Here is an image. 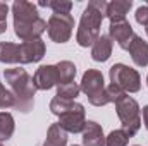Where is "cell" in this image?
Segmentation results:
<instances>
[{
	"instance_id": "1",
	"label": "cell",
	"mask_w": 148,
	"mask_h": 146,
	"mask_svg": "<svg viewBox=\"0 0 148 146\" xmlns=\"http://www.w3.org/2000/svg\"><path fill=\"white\" fill-rule=\"evenodd\" d=\"M14 33L21 41H35L47 31V21L40 17L38 7L26 0H16L12 3Z\"/></svg>"
},
{
	"instance_id": "2",
	"label": "cell",
	"mask_w": 148,
	"mask_h": 146,
	"mask_svg": "<svg viewBox=\"0 0 148 146\" xmlns=\"http://www.w3.org/2000/svg\"><path fill=\"white\" fill-rule=\"evenodd\" d=\"M105 14H107L105 0H90L88 2V7L81 14L77 33H76V41L79 46H83V48L93 46V43L100 36V26H102Z\"/></svg>"
},
{
	"instance_id": "3",
	"label": "cell",
	"mask_w": 148,
	"mask_h": 146,
	"mask_svg": "<svg viewBox=\"0 0 148 146\" xmlns=\"http://www.w3.org/2000/svg\"><path fill=\"white\" fill-rule=\"evenodd\" d=\"M5 83H9L10 91L16 98V107L19 112L28 113L29 110L35 107V93L36 88L33 84V77L26 72L23 67H14V69H7L3 72Z\"/></svg>"
},
{
	"instance_id": "4",
	"label": "cell",
	"mask_w": 148,
	"mask_h": 146,
	"mask_svg": "<svg viewBox=\"0 0 148 146\" xmlns=\"http://www.w3.org/2000/svg\"><path fill=\"white\" fill-rule=\"evenodd\" d=\"M114 105L117 110V117L122 124V131L127 134V138H133L141 127V108L138 102L126 95Z\"/></svg>"
},
{
	"instance_id": "5",
	"label": "cell",
	"mask_w": 148,
	"mask_h": 146,
	"mask_svg": "<svg viewBox=\"0 0 148 146\" xmlns=\"http://www.w3.org/2000/svg\"><path fill=\"white\" fill-rule=\"evenodd\" d=\"M81 91L88 96V102L95 107H103L109 103L107 86L103 74L97 69H88L81 79Z\"/></svg>"
},
{
	"instance_id": "6",
	"label": "cell",
	"mask_w": 148,
	"mask_h": 146,
	"mask_svg": "<svg viewBox=\"0 0 148 146\" xmlns=\"http://www.w3.org/2000/svg\"><path fill=\"white\" fill-rule=\"evenodd\" d=\"M110 84L121 88L124 93H138L141 89L140 72L126 64H114L109 71Z\"/></svg>"
},
{
	"instance_id": "7",
	"label": "cell",
	"mask_w": 148,
	"mask_h": 146,
	"mask_svg": "<svg viewBox=\"0 0 148 146\" xmlns=\"http://www.w3.org/2000/svg\"><path fill=\"white\" fill-rule=\"evenodd\" d=\"M74 17L71 14H52L47 23V33L52 41L66 43L73 36Z\"/></svg>"
},
{
	"instance_id": "8",
	"label": "cell",
	"mask_w": 148,
	"mask_h": 146,
	"mask_svg": "<svg viewBox=\"0 0 148 146\" xmlns=\"http://www.w3.org/2000/svg\"><path fill=\"white\" fill-rule=\"evenodd\" d=\"M84 124H86V117H84V107L81 103H74L73 108H69L59 117V126L66 132H74V134L83 132Z\"/></svg>"
},
{
	"instance_id": "9",
	"label": "cell",
	"mask_w": 148,
	"mask_h": 146,
	"mask_svg": "<svg viewBox=\"0 0 148 146\" xmlns=\"http://www.w3.org/2000/svg\"><path fill=\"white\" fill-rule=\"evenodd\" d=\"M33 84L36 89H41V91H47V89L59 86L60 79H59L57 65H40L33 76Z\"/></svg>"
},
{
	"instance_id": "10",
	"label": "cell",
	"mask_w": 148,
	"mask_h": 146,
	"mask_svg": "<svg viewBox=\"0 0 148 146\" xmlns=\"http://www.w3.org/2000/svg\"><path fill=\"white\" fill-rule=\"evenodd\" d=\"M47 46L45 41L35 40V41H23L19 45V64H33L40 62L45 57Z\"/></svg>"
},
{
	"instance_id": "11",
	"label": "cell",
	"mask_w": 148,
	"mask_h": 146,
	"mask_svg": "<svg viewBox=\"0 0 148 146\" xmlns=\"http://www.w3.org/2000/svg\"><path fill=\"white\" fill-rule=\"evenodd\" d=\"M109 36H110V40L117 41V45L122 50H127L129 45H131V40L134 36V31H133L131 24L126 19H122V21L110 23V26H109Z\"/></svg>"
},
{
	"instance_id": "12",
	"label": "cell",
	"mask_w": 148,
	"mask_h": 146,
	"mask_svg": "<svg viewBox=\"0 0 148 146\" xmlns=\"http://www.w3.org/2000/svg\"><path fill=\"white\" fill-rule=\"evenodd\" d=\"M83 146H105L103 129L95 120H86L83 129Z\"/></svg>"
},
{
	"instance_id": "13",
	"label": "cell",
	"mask_w": 148,
	"mask_h": 146,
	"mask_svg": "<svg viewBox=\"0 0 148 146\" xmlns=\"http://www.w3.org/2000/svg\"><path fill=\"white\" fill-rule=\"evenodd\" d=\"M127 52L138 67H147L148 65V43L141 36H138V35L133 36Z\"/></svg>"
},
{
	"instance_id": "14",
	"label": "cell",
	"mask_w": 148,
	"mask_h": 146,
	"mask_svg": "<svg viewBox=\"0 0 148 146\" xmlns=\"http://www.w3.org/2000/svg\"><path fill=\"white\" fill-rule=\"evenodd\" d=\"M112 55V40L107 35H100L91 46V59L95 62H107Z\"/></svg>"
},
{
	"instance_id": "15",
	"label": "cell",
	"mask_w": 148,
	"mask_h": 146,
	"mask_svg": "<svg viewBox=\"0 0 148 146\" xmlns=\"http://www.w3.org/2000/svg\"><path fill=\"white\" fill-rule=\"evenodd\" d=\"M131 7H133L131 0H112V2L107 3V14H105V17H109L110 23L122 21V19H126V14L131 10Z\"/></svg>"
},
{
	"instance_id": "16",
	"label": "cell",
	"mask_w": 148,
	"mask_h": 146,
	"mask_svg": "<svg viewBox=\"0 0 148 146\" xmlns=\"http://www.w3.org/2000/svg\"><path fill=\"white\" fill-rule=\"evenodd\" d=\"M43 146H67V132L59 126V122L48 127Z\"/></svg>"
},
{
	"instance_id": "17",
	"label": "cell",
	"mask_w": 148,
	"mask_h": 146,
	"mask_svg": "<svg viewBox=\"0 0 148 146\" xmlns=\"http://www.w3.org/2000/svg\"><path fill=\"white\" fill-rule=\"evenodd\" d=\"M0 62L2 64H19V45L10 41L0 43Z\"/></svg>"
},
{
	"instance_id": "18",
	"label": "cell",
	"mask_w": 148,
	"mask_h": 146,
	"mask_svg": "<svg viewBox=\"0 0 148 146\" xmlns=\"http://www.w3.org/2000/svg\"><path fill=\"white\" fill-rule=\"evenodd\" d=\"M14 129H16L14 117L9 112H0V143L10 139L14 134Z\"/></svg>"
},
{
	"instance_id": "19",
	"label": "cell",
	"mask_w": 148,
	"mask_h": 146,
	"mask_svg": "<svg viewBox=\"0 0 148 146\" xmlns=\"http://www.w3.org/2000/svg\"><path fill=\"white\" fill-rule=\"evenodd\" d=\"M57 71H59V79H60V84H67V83H73L74 77H76V65H74L71 60H60L57 64Z\"/></svg>"
},
{
	"instance_id": "20",
	"label": "cell",
	"mask_w": 148,
	"mask_h": 146,
	"mask_svg": "<svg viewBox=\"0 0 148 146\" xmlns=\"http://www.w3.org/2000/svg\"><path fill=\"white\" fill-rule=\"evenodd\" d=\"M81 93V86L77 83H67V84H59L57 86V96L62 98V100H69L74 102Z\"/></svg>"
},
{
	"instance_id": "21",
	"label": "cell",
	"mask_w": 148,
	"mask_h": 146,
	"mask_svg": "<svg viewBox=\"0 0 148 146\" xmlns=\"http://www.w3.org/2000/svg\"><path fill=\"white\" fill-rule=\"evenodd\" d=\"M38 5L52 9L53 14H71V9H73V2H67V0H41L38 2Z\"/></svg>"
},
{
	"instance_id": "22",
	"label": "cell",
	"mask_w": 148,
	"mask_h": 146,
	"mask_svg": "<svg viewBox=\"0 0 148 146\" xmlns=\"http://www.w3.org/2000/svg\"><path fill=\"white\" fill-rule=\"evenodd\" d=\"M129 138L122 129H115L105 138V146H127Z\"/></svg>"
},
{
	"instance_id": "23",
	"label": "cell",
	"mask_w": 148,
	"mask_h": 146,
	"mask_svg": "<svg viewBox=\"0 0 148 146\" xmlns=\"http://www.w3.org/2000/svg\"><path fill=\"white\" fill-rule=\"evenodd\" d=\"M76 102H69V100H62V98H59V96H55L52 102H50V110H52V113L53 115H57V117H60L62 113H66L69 108H73V105Z\"/></svg>"
},
{
	"instance_id": "24",
	"label": "cell",
	"mask_w": 148,
	"mask_h": 146,
	"mask_svg": "<svg viewBox=\"0 0 148 146\" xmlns=\"http://www.w3.org/2000/svg\"><path fill=\"white\" fill-rule=\"evenodd\" d=\"M12 107H16V98L12 91H9L0 83V108H12Z\"/></svg>"
},
{
	"instance_id": "25",
	"label": "cell",
	"mask_w": 148,
	"mask_h": 146,
	"mask_svg": "<svg viewBox=\"0 0 148 146\" xmlns=\"http://www.w3.org/2000/svg\"><path fill=\"white\" fill-rule=\"evenodd\" d=\"M126 96V93L121 89V88H117V86H114V84H109L107 86V98H109V103H115V102H119L121 98H124Z\"/></svg>"
},
{
	"instance_id": "26",
	"label": "cell",
	"mask_w": 148,
	"mask_h": 146,
	"mask_svg": "<svg viewBox=\"0 0 148 146\" xmlns=\"http://www.w3.org/2000/svg\"><path fill=\"white\" fill-rule=\"evenodd\" d=\"M134 17H136V21H138V24L147 26L148 24V5H141V7H138Z\"/></svg>"
},
{
	"instance_id": "27",
	"label": "cell",
	"mask_w": 148,
	"mask_h": 146,
	"mask_svg": "<svg viewBox=\"0 0 148 146\" xmlns=\"http://www.w3.org/2000/svg\"><path fill=\"white\" fill-rule=\"evenodd\" d=\"M7 14H9V5L0 2V21H7Z\"/></svg>"
},
{
	"instance_id": "28",
	"label": "cell",
	"mask_w": 148,
	"mask_h": 146,
	"mask_svg": "<svg viewBox=\"0 0 148 146\" xmlns=\"http://www.w3.org/2000/svg\"><path fill=\"white\" fill-rule=\"evenodd\" d=\"M143 122H145V127L148 129V105L143 107Z\"/></svg>"
},
{
	"instance_id": "29",
	"label": "cell",
	"mask_w": 148,
	"mask_h": 146,
	"mask_svg": "<svg viewBox=\"0 0 148 146\" xmlns=\"http://www.w3.org/2000/svg\"><path fill=\"white\" fill-rule=\"evenodd\" d=\"M5 29H7V21H0V35L5 33Z\"/></svg>"
},
{
	"instance_id": "30",
	"label": "cell",
	"mask_w": 148,
	"mask_h": 146,
	"mask_svg": "<svg viewBox=\"0 0 148 146\" xmlns=\"http://www.w3.org/2000/svg\"><path fill=\"white\" fill-rule=\"evenodd\" d=\"M145 31H147V35H148V24H147V26H145Z\"/></svg>"
},
{
	"instance_id": "31",
	"label": "cell",
	"mask_w": 148,
	"mask_h": 146,
	"mask_svg": "<svg viewBox=\"0 0 148 146\" xmlns=\"http://www.w3.org/2000/svg\"><path fill=\"white\" fill-rule=\"evenodd\" d=\"M147 86H148V76H147Z\"/></svg>"
},
{
	"instance_id": "32",
	"label": "cell",
	"mask_w": 148,
	"mask_h": 146,
	"mask_svg": "<svg viewBox=\"0 0 148 146\" xmlns=\"http://www.w3.org/2000/svg\"><path fill=\"white\" fill-rule=\"evenodd\" d=\"M133 146H140V145H133Z\"/></svg>"
},
{
	"instance_id": "33",
	"label": "cell",
	"mask_w": 148,
	"mask_h": 146,
	"mask_svg": "<svg viewBox=\"0 0 148 146\" xmlns=\"http://www.w3.org/2000/svg\"><path fill=\"white\" fill-rule=\"evenodd\" d=\"M73 146H79V145H73Z\"/></svg>"
},
{
	"instance_id": "34",
	"label": "cell",
	"mask_w": 148,
	"mask_h": 146,
	"mask_svg": "<svg viewBox=\"0 0 148 146\" xmlns=\"http://www.w3.org/2000/svg\"><path fill=\"white\" fill-rule=\"evenodd\" d=\"M0 146H3V145H2V143H0Z\"/></svg>"
}]
</instances>
